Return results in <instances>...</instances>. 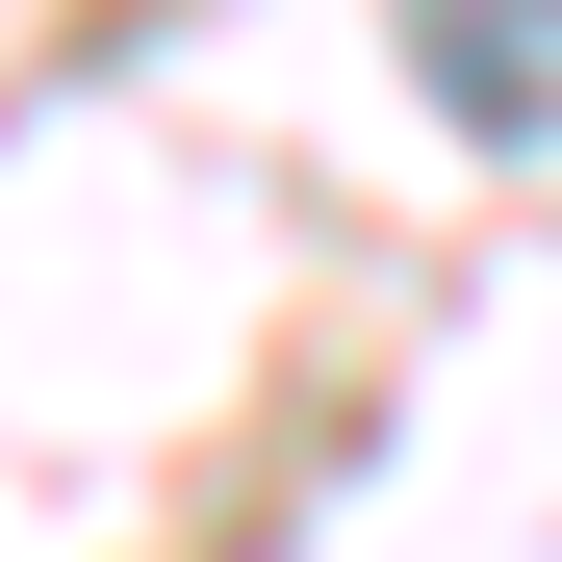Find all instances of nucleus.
<instances>
[{
    "label": "nucleus",
    "instance_id": "f257e3e1",
    "mask_svg": "<svg viewBox=\"0 0 562 562\" xmlns=\"http://www.w3.org/2000/svg\"><path fill=\"white\" fill-rule=\"evenodd\" d=\"M409 52H435L486 128H537V103H562V0H409Z\"/></svg>",
    "mask_w": 562,
    "mask_h": 562
}]
</instances>
